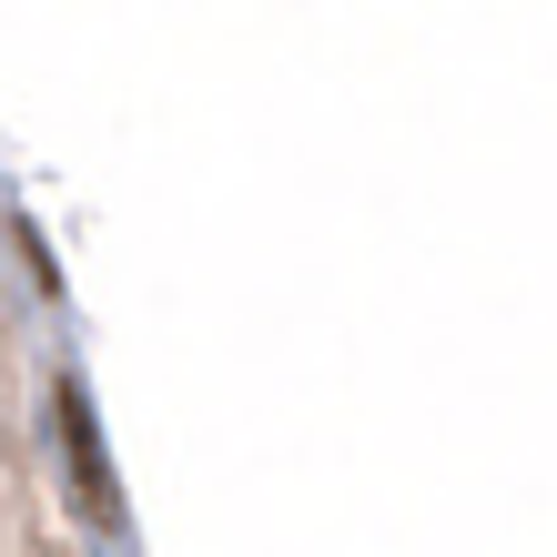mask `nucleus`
<instances>
[{
	"instance_id": "nucleus-1",
	"label": "nucleus",
	"mask_w": 557,
	"mask_h": 557,
	"mask_svg": "<svg viewBox=\"0 0 557 557\" xmlns=\"http://www.w3.org/2000/svg\"><path fill=\"white\" fill-rule=\"evenodd\" d=\"M61 446H72V476H82V517H91V528H112L122 497H112V467H102V436H91L82 385H61Z\"/></svg>"
}]
</instances>
